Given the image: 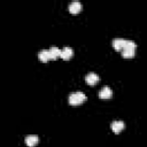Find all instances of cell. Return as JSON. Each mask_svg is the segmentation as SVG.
I'll list each match as a JSON object with an SVG mask.
<instances>
[{"label":"cell","instance_id":"11","mask_svg":"<svg viewBox=\"0 0 147 147\" xmlns=\"http://www.w3.org/2000/svg\"><path fill=\"white\" fill-rule=\"evenodd\" d=\"M39 141V138L37 136H28L25 137V144L29 146V147H33L38 144Z\"/></svg>","mask_w":147,"mask_h":147},{"label":"cell","instance_id":"10","mask_svg":"<svg viewBox=\"0 0 147 147\" xmlns=\"http://www.w3.org/2000/svg\"><path fill=\"white\" fill-rule=\"evenodd\" d=\"M38 59H39L41 62H44V63L48 62V61L51 60L48 49H42V51H40V52L38 53Z\"/></svg>","mask_w":147,"mask_h":147},{"label":"cell","instance_id":"4","mask_svg":"<svg viewBox=\"0 0 147 147\" xmlns=\"http://www.w3.org/2000/svg\"><path fill=\"white\" fill-rule=\"evenodd\" d=\"M125 42H126L125 39H123V38H116V39L113 40V47H114L116 51H121V52H122V49H123L124 46H125Z\"/></svg>","mask_w":147,"mask_h":147},{"label":"cell","instance_id":"2","mask_svg":"<svg viewBox=\"0 0 147 147\" xmlns=\"http://www.w3.org/2000/svg\"><path fill=\"white\" fill-rule=\"evenodd\" d=\"M85 101H86V95L83 92H75L69 96V103L72 106H78Z\"/></svg>","mask_w":147,"mask_h":147},{"label":"cell","instance_id":"9","mask_svg":"<svg viewBox=\"0 0 147 147\" xmlns=\"http://www.w3.org/2000/svg\"><path fill=\"white\" fill-rule=\"evenodd\" d=\"M48 52H49V57H51V60H56L59 56H61V49L57 48V47H55V46H52V47L48 49Z\"/></svg>","mask_w":147,"mask_h":147},{"label":"cell","instance_id":"1","mask_svg":"<svg viewBox=\"0 0 147 147\" xmlns=\"http://www.w3.org/2000/svg\"><path fill=\"white\" fill-rule=\"evenodd\" d=\"M136 48H137V45L134 41L132 40H126L125 42V46L124 48L122 49V56L125 57V59H131L136 54Z\"/></svg>","mask_w":147,"mask_h":147},{"label":"cell","instance_id":"7","mask_svg":"<svg viewBox=\"0 0 147 147\" xmlns=\"http://www.w3.org/2000/svg\"><path fill=\"white\" fill-rule=\"evenodd\" d=\"M72 55H74V51H72L71 47H68L67 46L63 49H61V57L63 60H70Z\"/></svg>","mask_w":147,"mask_h":147},{"label":"cell","instance_id":"8","mask_svg":"<svg viewBox=\"0 0 147 147\" xmlns=\"http://www.w3.org/2000/svg\"><path fill=\"white\" fill-rule=\"evenodd\" d=\"M80 9H82V3H80L79 1H72V2L69 5V10H70V13H72V14L79 13Z\"/></svg>","mask_w":147,"mask_h":147},{"label":"cell","instance_id":"6","mask_svg":"<svg viewBox=\"0 0 147 147\" xmlns=\"http://www.w3.org/2000/svg\"><path fill=\"white\" fill-rule=\"evenodd\" d=\"M110 127H111V130H113L114 133H119L124 129V122H122V121H114L111 123V126Z\"/></svg>","mask_w":147,"mask_h":147},{"label":"cell","instance_id":"3","mask_svg":"<svg viewBox=\"0 0 147 147\" xmlns=\"http://www.w3.org/2000/svg\"><path fill=\"white\" fill-rule=\"evenodd\" d=\"M111 96H113V91H111V88L108 87V86L102 87V88L100 90V92H99V98H100V99H110Z\"/></svg>","mask_w":147,"mask_h":147},{"label":"cell","instance_id":"5","mask_svg":"<svg viewBox=\"0 0 147 147\" xmlns=\"http://www.w3.org/2000/svg\"><path fill=\"white\" fill-rule=\"evenodd\" d=\"M85 80L88 85H95L98 82H99V76L94 72H88L85 77Z\"/></svg>","mask_w":147,"mask_h":147}]
</instances>
